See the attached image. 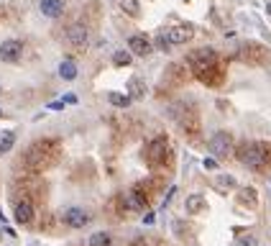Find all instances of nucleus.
<instances>
[{
	"label": "nucleus",
	"instance_id": "f257e3e1",
	"mask_svg": "<svg viewBox=\"0 0 271 246\" xmlns=\"http://www.w3.org/2000/svg\"><path fill=\"white\" fill-rule=\"evenodd\" d=\"M189 67L200 82H205L210 87H215L223 82V64L218 59V54L212 49H197L189 54Z\"/></svg>",
	"mask_w": 271,
	"mask_h": 246
},
{
	"label": "nucleus",
	"instance_id": "f03ea898",
	"mask_svg": "<svg viewBox=\"0 0 271 246\" xmlns=\"http://www.w3.org/2000/svg\"><path fill=\"white\" fill-rule=\"evenodd\" d=\"M56 154H59V144H56L54 139H41L36 144H31V149L26 151L23 162L31 167V170H44V167H49Z\"/></svg>",
	"mask_w": 271,
	"mask_h": 246
},
{
	"label": "nucleus",
	"instance_id": "7ed1b4c3",
	"mask_svg": "<svg viewBox=\"0 0 271 246\" xmlns=\"http://www.w3.org/2000/svg\"><path fill=\"white\" fill-rule=\"evenodd\" d=\"M269 144L264 141H256V144H241L238 147V159L246 164V167H253V170H258V167H264L269 162Z\"/></svg>",
	"mask_w": 271,
	"mask_h": 246
},
{
	"label": "nucleus",
	"instance_id": "20e7f679",
	"mask_svg": "<svg viewBox=\"0 0 271 246\" xmlns=\"http://www.w3.org/2000/svg\"><path fill=\"white\" fill-rule=\"evenodd\" d=\"M207 147H210L212 156H220V159H225V156L233 151V139H230L228 131H218V133H212V139H210Z\"/></svg>",
	"mask_w": 271,
	"mask_h": 246
},
{
	"label": "nucleus",
	"instance_id": "39448f33",
	"mask_svg": "<svg viewBox=\"0 0 271 246\" xmlns=\"http://www.w3.org/2000/svg\"><path fill=\"white\" fill-rule=\"evenodd\" d=\"M241 59L253 64V67H261L269 62V49L261 47V44H246V47L241 49Z\"/></svg>",
	"mask_w": 271,
	"mask_h": 246
},
{
	"label": "nucleus",
	"instance_id": "423d86ee",
	"mask_svg": "<svg viewBox=\"0 0 271 246\" xmlns=\"http://www.w3.org/2000/svg\"><path fill=\"white\" fill-rule=\"evenodd\" d=\"M21 57H23V44L18 39H8L0 44V59L8 62V64H16Z\"/></svg>",
	"mask_w": 271,
	"mask_h": 246
},
{
	"label": "nucleus",
	"instance_id": "0eeeda50",
	"mask_svg": "<svg viewBox=\"0 0 271 246\" xmlns=\"http://www.w3.org/2000/svg\"><path fill=\"white\" fill-rule=\"evenodd\" d=\"M166 154H169V141H166L164 136L154 139V141L149 144V147H146V159H149L151 164L164 162V159H166Z\"/></svg>",
	"mask_w": 271,
	"mask_h": 246
},
{
	"label": "nucleus",
	"instance_id": "6e6552de",
	"mask_svg": "<svg viewBox=\"0 0 271 246\" xmlns=\"http://www.w3.org/2000/svg\"><path fill=\"white\" fill-rule=\"evenodd\" d=\"M151 41L143 36V33H136V36L128 39V51L133 54V57H149L151 54Z\"/></svg>",
	"mask_w": 271,
	"mask_h": 246
},
{
	"label": "nucleus",
	"instance_id": "1a4fd4ad",
	"mask_svg": "<svg viewBox=\"0 0 271 246\" xmlns=\"http://www.w3.org/2000/svg\"><path fill=\"white\" fill-rule=\"evenodd\" d=\"M123 205H126L128 210H146L149 200H146V195L141 193L138 187H133V190H128V193L123 195Z\"/></svg>",
	"mask_w": 271,
	"mask_h": 246
},
{
	"label": "nucleus",
	"instance_id": "9d476101",
	"mask_svg": "<svg viewBox=\"0 0 271 246\" xmlns=\"http://www.w3.org/2000/svg\"><path fill=\"white\" fill-rule=\"evenodd\" d=\"M64 223L69 228H85L87 223H90V213H87V210H82V208H69L64 213Z\"/></svg>",
	"mask_w": 271,
	"mask_h": 246
},
{
	"label": "nucleus",
	"instance_id": "9b49d317",
	"mask_svg": "<svg viewBox=\"0 0 271 246\" xmlns=\"http://www.w3.org/2000/svg\"><path fill=\"white\" fill-rule=\"evenodd\" d=\"M169 36V44H187L192 36H195V28H192L189 24H182V26H172L166 31Z\"/></svg>",
	"mask_w": 271,
	"mask_h": 246
},
{
	"label": "nucleus",
	"instance_id": "f8f14e48",
	"mask_svg": "<svg viewBox=\"0 0 271 246\" xmlns=\"http://www.w3.org/2000/svg\"><path fill=\"white\" fill-rule=\"evenodd\" d=\"M67 39H69L72 47H85L87 44V28L82 24H72L67 28Z\"/></svg>",
	"mask_w": 271,
	"mask_h": 246
},
{
	"label": "nucleus",
	"instance_id": "ddd939ff",
	"mask_svg": "<svg viewBox=\"0 0 271 246\" xmlns=\"http://www.w3.org/2000/svg\"><path fill=\"white\" fill-rule=\"evenodd\" d=\"M13 213H16V221H18V223H31V221H33V205H31V200H26V197L18 200Z\"/></svg>",
	"mask_w": 271,
	"mask_h": 246
},
{
	"label": "nucleus",
	"instance_id": "4468645a",
	"mask_svg": "<svg viewBox=\"0 0 271 246\" xmlns=\"http://www.w3.org/2000/svg\"><path fill=\"white\" fill-rule=\"evenodd\" d=\"M39 8H41L44 16L56 18V16H62V10H64V0H41Z\"/></svg>",
	"mask_w": 271,
	"mask_h": 246
},
{
	"label": "nucleus",
	"instance_id": "2eb2a0df",
	"mask_svg": "<svg viewBox=\"0 0 271 246\" xmlns=\"http://www.w3.org/2000/svg\"><path fill=\"white\" fill-rule=\"evenodd\" d=\"M235 185H238V182H235L233 174H218L215 180H212V187H215L218 193H228V190H233Z\"/></svg>",
	"mask_w": 271,
	"mask_h": 246
},
{
	"label": "nucleus",
	"instance_id": "dca6fc26",
	"mask_svg": "<svg viewBox=\"0 0 271 246\" xmlns=\"http://www.w3.org/2000/svg\"><path fill=\"white\" fill-rule=\"evenodd\" d=\"M256 200H258V195H256V190H253V187H243L241 193H238V203H241V205L256 208Z\"/></svg>",
	"mask_w": 271,
	"mask_h": 246
},
{
	"label": "nucleus",
	"instance_id": "f3484780",
	"mask_svg": "<svg viewBox=\"0 0 271 246\" xmlns=\"http://www.w3.org/2000/svg\"><path fill=\"white\" fill-rule=\"evenodd\" d=\"M146 95V87L141 85L138 77H133V80H128V98L131 100H141Z\"/></svg>",
	"mask_w": 271,
	"mask_h": 246
},
{
	"label": "nucleus",
	"instance_id": "a211bd4d",
	"mask_svg": "<svg viewBox=\"0 0 271 246\" xmlns=\"http://www.w3.org/2000/svg\"><path fill=\"white\" fill-rule=\"evenodd\" d=\"M184 208H187V213L195 216V213H200V210L205 208V197H202V195H189L187 203H184Z\"/></svg>",
	"mask_w": 271,
	"mask_h": 246
},
{
	"label": "nucleus",
	"instance_id": "6ab92c4d",
	"mask_svg": "<svg viewBox=\"0 0 271 246\" xmlns=\"http://www.w3.org/2000/svg\"><path fill=\"white\" fill-rule=\"evenodd\" d=\"M120 8H123L126 16H133V18L141 16V3L138 0H120Z\"/></svg>",
	"mask_w": 271,
	"mask_h": 246
},
{
	"label": "nucleus",
	"instance_id": "aec40b11",
	"mask_svg": "<svg viewBox=\"0 0 271 246\" xmlns=\"http://www.w3.org/2000/svg\"><path fill=\"white\" fill-rule=\"evenodd\" d=\"M59 77H64V80H74V77H77V64L69 62V59L62 62L59 64Z\"/></svg>",
	"mask_w": 271,
	"mask_h": 246
},
{
	"label": "nucleus",
	"instance_id": "412c9836",
	"mask_svg": "<svg viewBox=\"0 0 271 246\" xmlns=\"http://www.w3.org/2000/svg\"><path fill=\"white\" fill-rule=\"evenodd\" d=\"M108 103L115 105V108H128L131 105V98L123 95V93H108Z\"/></svg>",
	"mask_w": 271,
	"mask_h": 246
},
{
	"label": "nucleus",
	"instance_id": "4be33fe9",
	"mask_svg": "<svg viewBox=\"0 0 271 246\" xmlns=\"http://www.w3.org/2000/svg\"><path fill=\"white\" fill-rule=\"evenodd\" d=\"M131 62H133V54H131V51H126V49L113 54V64H115V67H128Z\"/></svg>",
	"mask_w": 271,
	"mask_h": 246
},
{
	"label": "nucleus",
	"instance_id": "5701e85b",
	"mask_svg": "<svg viewBox=\"0 0 271 246\" xmlns=\"http://www.w3.org/2000/svg\"><path fill=\"white\" fill-rule=\"evenodd\" d=\"M13 141H16V133L13 131H3L0 133V151H10L13 149Z\"/></svg>",
	"mask_w": 271,
	"mask_h": 246
},
{
	"label": "nucleus",
	"instance_id": "b1692460",
	"mask_svg": "<svg viewBox=\"0 0 271 246\" xmlns=\"http://www.w3.org/2000/svg\"><path fill=\"white\" fill-rule=\"evenodd\" d=\"M90 246H110V233L105 231H97L90 236Z\"/></svg>",
	"mask_w": 271,
	"mask_h": 246
},
{
	"label": "nucleus",
	"instance_id": "393cba45",
	"mask_svg": "<svg viewBox=\"0 0 271 246\" xmlns=\"http://www.w3.org/2000/svg\"><path fill=\"white\" fill-rule=\"evenodd\" d=\"M156 47H159L161 51H166L169 47H172V44H169V36H166V31L161 28L159 33H156Z\"/></svg>",
	"mask_w": 271,
	"mask_h": 246
},
{
	"label": "nucleus",
	"instance_id": "a878e982",
	"mask_svg": "<svg viewBox=\"0 0 271 246\" xmlns=\"http://www.w3.org/2000/svg\"><path fill=\"white\" fill-rule=\"evenodd\" d=\"M238 246H258V239H256V236H243V239L238 241Z\"/></svg>",
	"mask_w": 271,
	"mask_h": 246
},
{
	"label": "nucleus",
	"instance_id": "bb28decb",
	"mask_svg": "<svg viewBox=\"0 0 271 246\" xmlns=\"http://www.w3.org/2000/svg\"><path fill=\"white\" fill-rule=\"evenodd\" d=\"M202 167H205V170H215L218 162H215V159H205V162H202Z\"/></svg>",
	"mask_w": 271,
	"mask_h": 246
},
{
	"label": "nucleus",
	"instance_id": "cd10ccee",
	"mask_svg": "<svg viewBox=\"0 0 271 246\" xmlns=\"http://www.w3.org/2000/svg\"><path fill=\"white\" fill-rule=\"evenodd\" d=\"M49 108H51V110H62L64 103H62V100H54V103H49Z\"/></svg>",
	"mask_w": 271,
	"mask_h": 246
},
{
	"label": "nucleus",
	"instance_id": "c85d7f7f",
	"mask_svg": "<svg viewBox=\"0 0 271 246\" xmlns=\"http://www.w3.org/2000/svg\"><path fill=\"white\" fill-rule=\"evenodd\" d=\"M62 103H77V95H72V93H69V95H64V98H62Z\"/></svg>",
	"mask_w": 271,
	"mask_h": 246
},
{
	"label": "nucleus",
	"instance_id": "c756f323",
	"mask_svg": "<svg viewBox=\"0 0 271 246\" xmlns=\"http://www.w3.org/2000/svg\"><path fill=\"white\" fill-rule=\"evenodd\" d=\"M3 116H5V113H3V110H0V118H3Z\"/></svg>",
	"mask_w": 271,
	"mask_h": 246
},
{
	"label": "nucleus",
	"instance_id": "7c9ffc66",
	"mask_svg": "<svg viewBox=\"0 0 271 246\" xmlns=\"http://www.w3.org/2000/svg\"><path fill=\"white\" fill-rule=\"evenodd\" d=\"M0 239H3V233H0Z\"/></svg>",
	"mask_w": 271,
	"mask_h": 246
}]
</instances>
